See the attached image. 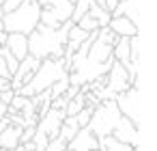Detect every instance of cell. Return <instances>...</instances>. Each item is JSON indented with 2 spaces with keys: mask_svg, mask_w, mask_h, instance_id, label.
Listing matches in <instances>:
<instances>
[{
  "mask_svg": "<svg viewBox=\"0 0 157 151\" xmlns=\"http://www.w3.org/2000/svg\"><path fill=\"white\" fill-rule=\"evenodd\" d=\"M73 26V22H65L60 28H45V26H37L30 35H28V56L37 58V61H45V58H63L65 56V46H67V35L69 28Z\"/></svg>",
  "mask_w": 157,
  "mask_h": 151,
  "instance_id": "1",
  "label": "cell"
},
{
  "mask_svg": "<svg viewBox=\"0 0 157 151\" xmlns=\"http://www.w3.org/2000/svg\"><path fill=\"white\" fill-rule=\"evenodd\" d=\"M67 76H69V74H67V69H65V58H45V61L39 63V67H37L35 76L30 78V82L17 91V95L30 99L33 95L48 91L54 82H58V80H63V78H67Z\"/></svg>",
  "mask_w": 157,
  "mask_h": 151,
  "instance_id": "2",
  "label": "cell"
},
{
  "mask_svg": "<svg viewBox=\"0 0 157 151\" xmlns=\"http://www.w3.org/2000/svg\"><path fill=\"white\" fill-rule=\"evenodd\" d=\"M39 15H41V7L37 0H22V5L13 13L2 15V30L7 35L17 33L28 37L39 26Z\"/></svg>",
  "mask_w": 157,
  "mask_h": 151,
  "instance_id": "3",
  "label": "cell"
},
{
  "mask_svg": "<svg viewBox=\"0 0 157 151\" xmlns=\"http://www.w3.org/2000/svg\"><path fill=\"white\" fill-rule=\"evenodd\" d=\"M121 117H123V114L118 112L114 99H110V101H101L99 106H95L93 117H90V121H88L86 127H88L97 138L112 136V132H114V127L118 125Z\"/></svg>",
  "mask_w": 157,
  "mask_h": 151,
  "instance_id": "4",
  "label": "cell"
},
{
  "mask_svg": "<svg viewBox=\"0 0 157 151\" xmlns=\"http://www.w3.org/2000/svg\"><path fill=\"white\" fill-rule=\"evenodd\" d=\"M41 7L39 24L45 28H60L65 22L71 20L75 5L71 0H37Z\"/></svg>",
  "mask_w": 157,
  "mask_h": 151,
  "instance_id": "5",
  "label": "cell"
},
{
  "mask_svg": "<svg viewBox=\"0 0 157 151\" xmlns=\"http://www.w3.org/2000/svg\"><path fill=\"white\" fill-rule=\"evenodd\" d=\"M114 104L125 119H129L133 125L140 127V89L129 86L125 93L114 97Z\"/></svg>",
  "mask_w": 157,
  "mask_h": 151,
  "instance_id": "6",
  "label": "cell"
},
{
  "mask_svg": "<svg viewBox=\"0 0 157 151\" xmlns=\"http://www.w3.org/2000/svg\"><path fill=\"white\" fill-rule=\"evenodd\" d=\"M131 84H129V74H127V69L121 65V63H112V67H110V71L105 74V93L114 99L116 95H121V93H125L127 89H129Z\"/></svg>",
  "mask_w": 157,
  "mask_h": 151,
  "instance_id": "7",
  "label": "cell"
},
{
  "mask_svg": "<svg viewBox=\"0 0 157 151\" xmlns=\"http://www.w3.org/2000/svg\"><path fill=\"white\" fill-rule=\"evenodd\" d=\"M39 63H41V61H37V58H33V56H26L24 61H20V65H17L15 74H13V76H11V80H9L11 91H15V93H17L22 86H26V84L30 82V78L35 76V71H37Z\"/></svg>",
  "mask_w": 157,
  "mask_h": 151,
  "instance_id": "8",
  "label": "cell"
},
{
  "mask_svg": "<svg viewBox=\"0 0 157 151\" xmlns=\"http://www.w3.org/2000/svg\"><path fill=\"white\" fill-rule=\"evenodd\" d=\"M63 121H65V110L50 108V110L37 121V127H35V129L41 132V134H45L50 140H54V138H58V129H60Z\"/></svg>",
  "mask_w": 157,
  "mask_h": 151,
  "instance_id": "9",
  "label": "cell"
},
{
  "mask_svg": "<svg viewBox=\"0 0 157 151\" xmlns=\"http://www.w3.org/2000/svg\"><path fill=\"white\" fill-rule=\"evenodd\" d=\"M112 136H114L116 140H121V142L133 147V149L140 147V127L133 125V123H131L129 119H125V117H121V121H118V125L114 127Z\"/></svg>",
  "mask_w": 157,
  "mask_h": 151,
  "instance_id": "10",
  "label": "cell"
},
{
  "mask_svg": "<svg viewBox=\"0 0 157 151\" xmlns=\"http://www.w3.org/2000/svg\"><path fill=\"white\" fill-rule=\"evenodd\" d=\"M67 149H69V151H97V149H99V142H97V136H95L88 127H82V129L67 142Z\"/></svg>",
  "mask_w": 157,
  "mask_h": 151,
  "instance_id": "11",
  "label": "cell"
},
{
  "mask_svg": "<svg viewBox=\"0 0 157 151\" xmlns=\"http://www.w3.org/2000/svg\"><path fill=\"white\" fill-rule=\"evenodd\" d=\"M108 28L121 39V37H125V39H131V37H136V35H140V26H136L129 18H125V15H121V18H110V22H108Z\"/></svg>",
  "mask_w": 157,
  "mask_h": 151,
  "instance_id": "12",
  "label": "cell"
},
{
  "mask_svg": "<svg viewBox=\"0 0 157 151\" xmlns=\"http://www.w3.org/2000/svg\"><path fill=\"white\" fill-rule=\"evenodd\" d=\"M5 48L9 50V54H11V56H15L17 61H24V58L28 56V37H24V35H17V33H13V35H7Z\"/></svg>",
  "mask_w": 157,
  "mask_h": 151,
  "instance_id": "13",
  "label": "cell"
},
{
  "mask_svg": "<svg viewBox=\"0 0 157 151\" xmlns=\"http://www.w3.org/2000/svg\"><path fill=\"white\" fill-rule=\"evenodd\" d=\"M22 129L20 125H9L0 132V151H9V149H15L20 145V136H22Z\"/></svg>",
  "mask_w": 157,
  "mask_h": 151,
  "instance_id": "14",
  "label": "cell"
},
{
  "mask_svg": "<svg viewBox=\"0 0 157 151\" xmlns=\"http://www.w3.org/2000/svg\"><path fill=\"white\" fill-rule=\"evenodd\" d=\"M78 132H80V125H78L75 117H65V121H63V125H60V129H58V138H60L63 142H69Z\"/></svg>",
  "mask_w": 157,
  "mask_h": 151,
  "instance_id": "15",
  "label": "cell"
},
{
  "mask_svg": "<svg viewBox=\"0 0 157 151\" xmlns=\"http://www.w3.org/2000/svg\"><path fill=\"white\" fill-rule=\"evenodd\" d=\"M99 142V151H133V147L116 140L114 136H103V138H97Z\"/></svg>",
  "mask_w": 157,
  "mask_h": 151,
  "instance_id": "16",
  "label": "cell"
},
{
  "mask_svg": "<svg viewBox=\"0 0 157 151\" xmlns=\"http://www.w3.org/2000/svg\"><path fill=\"white\" fill-rule=\"evenodd\" d=\"M86 15H90V18L97 22V26H99V28H105V26H108V22H110V13H108L103 7H99L97 2H93V5L86 9Z\"/></svg>",
  "mask_w": 157,
  "mask_h": 151,
  "instance_id": "17",
  "label": "cell"
},
{
  "mask_svg": "<svg viewBox=\"0 0 157 151\" xmlns=\"http://www.w3.org/2000/svg\"><path fill=\"white\" fill-rule=\"evenodd\" d=\"M86 106V99H84V93H78L75 97H71L65 106V117H75L82 108Z\"/></svg>",
  "mask_w": 157,
  "mask_h": 151,
  "instance_id": "18",
  "label": "cell"
},
{
  "mask_svg": "<svg viewBox=\"0 0 157 151\" xmlns=\"http://www.w3.org/2000/svg\"><path fill=\"white\" fill-rule=\"evenodd\" d=\"M93 2H97L99 7H103V0H75V9H73V15H71V22L75 24L84 13H86V9L93 5ZM118 2H123V0H118Z\"/></svg>",
  "mask_w": 157,
  "mask_h": 151,
  "instance_id": "19",
  "label": "cell"
},
{
  "mask_svg": "<svg viewBox=\"0 0 157 151\" xmlns=\"http://www.w3.org/2000/svg\"><path fill=\"white\" fill-rule=\"evenodd\" d=\"M67 89H69V78H63V80H58V82H54V84L48 89V93H50V97H52V99H56V97L65 95V93H67Z\"/></svg>",
  "mask_w": 157,
  "mask_h": 151,
  "instance_id": "20",
  "label": "cell"
},
{
  "mask_svg": "<svg viewBox=\"0 0 157 151\" xmlns=\"http://www.w3.org/2000/svg\"><path fill=\"white\" fill-rule=\"evenodd\" d=\"M93 110H95L93 106H84V108H82V110H80L78 114H75V121H78L80 129L88 125V121H90V117H93Z\"/></svg>",
  "mask_w": 157,
  "mask_h": 151,
  "instance_id": "21",
  "label": "cell"
},
{
  "mask_svg": "<svg viewBox=\"0 0 157 151\" xmlns=\"http://www.w3.org/2000/svg\"><path fill=\"white\" fill-rule=\"evenodd\" d=\"M20 5H22V0H5L2 7H0V11H2V15H7V13H13Z\"/></svg>",
  "mask_w": 157,
  "mask_h": 151,
  "instance_id": "22",
  "label": "cell"
},
{
  "mask_svg": "<svg viewBox=\"0 0 157 151\" xmlns=\"http://www.w3.org/2000/svg\"><path fill=\"white\" fill-rule=\"evenodd\" d=\"M65 149H67V142H63L60 138H54V140L48 142V147L43 151H65Z\"/></svg>",
  "mask_w": 157,
  "mask_h": 151,
  "instance_id": "23",
  "label": "cell"
},
{
  "mask_svg": "<svg viewBox=\"0 0 157 151\" xmlns=\"http://www.w3.org/2000/svg\"><path fill=\"white\" fill-rule=\"evenodd\" d=\"M35 138V127H24L22 129V136H20V145H26Z\"/></svg>",
  "mask_w": 157,
  "mask_h": 151,
  "instance_id": "24",
  "label": "cell"
},
{
  "mask_svg": "<svg viewBox=\"0 0 157 151\" xmlns=\"http://www.w3.org/2000/svg\"><path fill=\"white\" fill-rule=\"evenodd\" d=\"M0 78H5V80H11V74L5 65V56H2V50H0Z\"/></svg>",
  "mask_w": 157,
  "mask_h": 151,
  "instance_id": "25",
  "label": "cell"
},
{
  "mask_svg": "<svg viewBox=\"0 0 157 151\" xmlns=\"http://www.w3.org/2000/svg\"><path fill=\"white\" fill-rule=\"evenodd\" d=\"M5 89H11V86H9V80L0 78V91H5Z\"/></svg>",
  "mask_w": 157,
  "mask_h": 151,
  "instance_id": "26",
  "label": "cell"
},
{
  "mask_svg": "<svg viewBox=\"0 0 157 151\" xmlns=\"http://www.w3.org/2000/svg\"><path fill=\"white\" fill-rule=\"evenodd\" d=\"M5 41H7V33L0 30V48H5Z\"/></svg>",
  "mask_w": 157,
  "mask_h": 151,
  "instance_id": "27",
  "label": "cell"
},
{
  "mask_svg": "<svg viewBox=\"0 0 157 151\" xmlns=\"http://www.w3.org/2000/svg\"><path fill=\"white\" fill-rule=\"evenodd\" d=\"M2 2H5V0H0V7H2Z\"/></svg>",
  "mask_w": 157,
  "mask_h": 151,
  "instance_id": "28",
  "label": "cell"
},
{
  "mask_svg": "<svg viewBox=\"0 0 157 151\" xmlns=\"http://www.w3.org/2000/svg\"><path fill=\"white\" fill-rule=\"evenodd\" d=\"M133 151H140V147H138V149H133Z\"/></svg>",
  "mask_w": 157,
  "mask_h": 151,
  "instance_id": "29",
  "label": "cell"
},
{
  "mask_svg": "<svg viewBox=\"0 0 157 151\" xmlns=\"http://www.w3.org/2000/svg\"><path fill=\"white\" fill-rule=\"evenodd\" d=\"M71 2H73V5H75V0H71Z\"/></svg>",
  "mask_w": 157,
  "mask_h": 151,
  "instance_id": "30",
  "label": "cell"
},
{
  "mask_svg": "<svg viewBox=\"0 0 157 151\" xmlns=\"http://www.w3.org/2000/svg\"><path fill=\"white\" fill-rule=\"evenodd\" d=\"M65 151H69V149H65Z\"/></svg>",
  "mask_w": 157,
  "mask_h": 151,
  "instance_id": "31",
  "label": "cell"
}]
</instances>
